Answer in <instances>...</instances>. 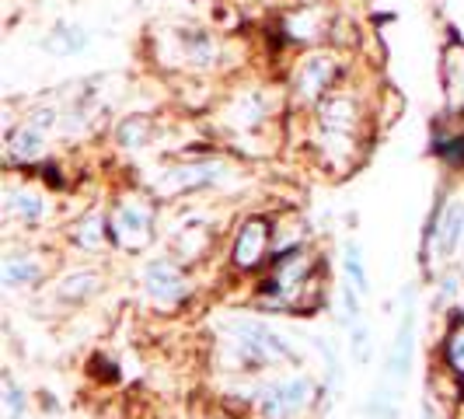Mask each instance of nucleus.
Masks as SVG:
<instances>
[{"label": "nucleus", "mask_w": 464, "mask_h": 419, "mask_svg": "<svg viewBox=\"0 0 464 419\" xmlns=\"http://www.w3.org/2000/svg\"><path fill=\"white\" fill-rule=\"evenodd\" d=\"M154 203L143 192H126L119 196L116 207L109 210V231H112V245L126 248V252H140L150 245L154 238Z\"/></svg>", "instance_id": "obj_1"}, {"label": "nucleus", "mask_w": 464, "mask_h": 419, "mask_svg": "<svg viewBox=\"0 0 464 419\" xmlns=\"http://www.w3.org/2000/svg\"><path fill=\"white\" fill-rule=\"evenodd\" d=\"M335 81H339V60H335V53L314 49L294 70V94L301 102H307V105H318L325 94H332Z\"/></svg>", "instance_id": "obj_2"}, {"label": "nucleus", "mask_w": 464, "mask_h": 419, "mask_svg": "<svg viewBox=\"0 0 464 419\" xmlns=\"http://www.w3.org/2000/svg\"><path fill=\"white\" fill-rule=\"evenodd\" d=\"M311 398H314V381L307 374H297V377H286L276 385H266L256 405L266 419H290L294 413L307 409Z\"/></svg>", "instance_id": "obj_3"}, {"label": "nucleus", "mask_w": 464, "mask_h": 419, "mask_svg": "<svg viewBox=\"0 0 464 419\" xmlns=\"http://www.w3.org/2000/svg\"><path fill=\"white\" fill-rule=\"evenodd\" d=\"M360 122H363V109L353 94L332 92L318 102V126L328 137H356Z\"/></svg>", "instance_id": "obj_4"}, {"label": "nucleus", "mask_w": 464, "mask_h": 419, "mask_svg": "<svg viewBox=\"0 0 464 419\" xmlns=\"http://www.w3.org/2000/svg\"><path fill=\"white\" fill-rule=\"evenodd\" d=\"M269 241H273V228L266 217H248L241 228H237V238H234V252H231V266L248 273V269H258V262L269 252Z\"/></svg>", "instance_id": "obj_5"}, {"label": "nucleus", "mask_w": 464, "mask_h": 419, "mask_svg": "<svg viewBox=\"0 0 464 419\" xmlns=\"http://www.w3.org/2000/svg\"><path fill=\"white\" fill-rule=\"evenodd\" d=\"M224 175V164L220 161H186L168 168L161 179H158V192L161 196H179L188 189H203L209 182H217Z\"/></svg>", "instance_id": "obj_6"}, {"label": "nucleus", "mask_w": 464, "mask_h": 419, "mask_svg": "<svg viewBox=\"0 0 464 419\" xmlns=\"http://www.w3.org/2000/svg\"><path fill=\"white\" fill-rule=\"evenodd\" d=\"M143 283H147V294H150L158 304H179L188 294L186 273H182L175 262H168V258H154V262H147V269H143Z\"/></svg>", "instance_id": "obj_7"}, {"label": "nucleus", "mask_w": 464, "mask_h": 419, "mask_svg": "<svg viewBox=\"0 0 464 419\" xmlns=\"http://www.w3.org/2000/svg\"><path fill=\"white\" fill-rule=\"evenodd\" d=\"M412 356H416V311H412V290H405V315L395 332V343L388 349V377L405 381L412 371Z\"/></svg>", "instance_id": "obj_8"}, {"label": "nucleus", "mask_w": 464, "mask_h": 419, "mask_svg": "<svg viewBox=\"0 0 464 419\" xmlns=\"http://www.w3.org/2000/svg\"><path fill=\"white\" fill-rule=\"evenodd\" d=\"M461 228H464V210L458 200H447L433 224H430V248L440 258H450L458 248H461Z\"/></svg>", "instance_id": "obj_9"}, {"label": "nucleus", "mask_w": 464, "mask_h": 419, "mask_svg": "<svg viewBox=\"0 0 464 419\" xmlns=\"http://www.w3.org/2000/svg\"><path fill=\"white\" fill-rule=\"evenodd\" d=\"M46 277V258L39 252H18V256H7L0 266V279L4 287H35Z\"/></svg>", "instance_id": "obj_10"}, {"label": "nucleus", "mask_w": 464, "mask_h": 419, "mask_svg": "<svg viewBox=\"0 0 464 419\" xmlns=\"http://www.w3.org/2000/svg\"><path fill=\"white\" fill-rule=\"evenodd\" d=\"M73 245L84 248V252H102V248H109V245H112L109 213H102V210L84 213V217L77 220V228H73Z\"/></svg>", "instance_id": "obj_11"}, {"label": "nucleus", "mask_w": 464, "mask_h": 419, "mask_svg": "<svg viewBox=\"0 0 464 419\" xmlns=\"http://www.w3.org/2000/svg\"><path fill=\"white\" fill-rule=\"evenodd\" d=\"M43 151H46V133L28 122L7 133V161L11 164L35 161V158H43Z\"/></svg>", "instance_id": "obj_12"}, {"label": "nucleus", "mask_w": 464, "mask_h": 419, "mask_svg": "<svg viewBox=\"0 0 464 419\" xmlns=\"http://www.w3.org/2000/svg\"><path fill=\"white\" fill-rule=\"evenodd\" d=\"M4 210H7V217L22 220V224H35V220H43V217H46V203H43V196L28 186L7 189V196H4Z\"/></svg>", "instance_id": "obj_13"}, {"label": "nucleus", "mask_w": 464, "mask_h": 419, "mask_svg": "<svg viewBox=\"0 0 464 419\" xmlns=\"http://www.w3.org/2000/svg\"><path fill=\"white\" fill-rule=\"evenodd\" d=\"M88 43H92V35H88L84 28H77V24H70V22H60L46 39H43V49H46V53H56V56H77V53L88 49Z\"/></svg>", "instance_id": "obj_14"}, {"label": "nucleus", "mask_w": 464, "mask_h": 419, "mask_svg": "<svg viewBox=\"0 0 464 419\" xmlns=\"http://www.w3.org/2000/svg\"><path fill=\"white\" fill-rule=\"evenodd\" d=\"M286 35H290L294 43L314 46V43H322L328 35V18L318 15V11H297V15L286 18Z\"/></svg>", "instance_id": "obj_15"}, {"label": "nucleus", "mask_w": 464, "mask_h": 419, "mask_svg": "<svg viewBox=\"0 0 464 419\" xmlns=\"http://www.w3.org/2000/svg\"><path fill=\"white\" fill-rule=\"evenodd\" d=\"M98 290H102V273H94V269H77L56 283V297H63V301H84Z\"/></svg>", "instance_id": "obj_16"}, {"label": "nucleus", "mask_w": 464, "mask_h": 419, "mask_svg": "<svg viewBox=\"0 0 464 419\" xmlns=\"http://www.w3.org/2000/svg\"><path fill=\"white\" fill-rule=\"evenodd\" d=\"M443 360H447L450 377H458L464 385V315H458V318L447 326V336H443Z\"/></svg>", "instance_id": "obj_17"}, {"label": "nucleus", "mask_w": 464, "mask_h": 419, "mask_svg": "<svg viewBox=\"0 0 464 419\" xmlns=\"http://www.w3.org/2000/svg\"><path fill=\"white\" fill-rule=\"evenodd\" d=\"M343 277H346V283L360 294V297H367V294H371V279H367L363 252H360V245H356V241H346V248H343Z\"/></svg>", "instance_id": "obj_18"}, {"label": "nucleus", "mask_w": 464, "mask_h": 419, "mask_svg": "<svg viewBox=\"0 0 464 419\" xmlns=\"http://www.w3.org/2000/svg\"><path fill=\"white\" fill-rule=\"evenodd\" d=\"M150 137H154V122H150L147 116L126 119V122L116 130V140L122 143V147H130V151H137V147H143V143H150Z\"/></svg>", "instance_id": "obj_19"}, {"label": "nucleus", "mask_w": 464, "mask_h": 419, "mask_svg": "<svg viewBox=\"0 0 464 419\" xmlns=\"http://www.w3.org/2000/svg\"><path fill=\"white\" fill-rule=\"evenodd\" d=\"M182 46H186L188 63H196V67H213V63H217V56H220L217 43H213L209 35H199V32H188Z\"/></svg>", "instance_id": "obj_20"}, {"label": "nucleus", "mask_w": 464, "mask_h": 419, "mask_svg": "<svg viewBox=\"0 0 464 419\" xmlns=\"http://www.w3.org/2000/svg\"><path fill=\"white\" fill-rule=\"evenodd\" d=\"M4 405H7V419H22L28 409V392L14 377H4Z\"/></svg>", "instance_id": "obj_21"}, {"label": "nucleus", "mask_w": 464, "mask_h": 419, "mask_svg": "<svg viewBox=\"0 0 464 419\" xmlns=\"http://www.w3.org/2000/svg\"><path fill=\"white\" fill-rule=\"evenodd\" d=\"M349 343H353V360H371V336L363 328V318L360 322H349Z\"/></svg>", "instance_id": "obj_22"}, {"label": "nucleus", "mask_w": 464, "mask_h": 419, "mask_svg": "<svg viewBox=\"0 0 464 419\" xmlns=\"http://www.w3.org/2000/svg\"><path fill=\"white\" fill-rule=\"evenodd\" d=\"M461 248H464V228H461Z\"/></svg>", "instance_id": "obj_23"}]
</instances>
